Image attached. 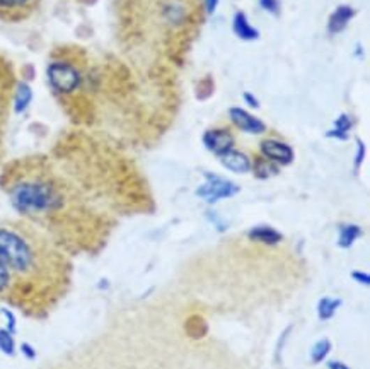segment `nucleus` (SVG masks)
Masks as SVG:
<instances>
[{
    "label": "nucleus",
    "instance_id": "obj_1",
    "mask_svg": "<svg viewBox=\"0 0 370 369\" xmlns=\"http://www.w3.org/2000/svg\"><path fill=\"white\" fill-rule=\"evenodd\" d=\"M10 203L19 214L41 215L60 209L64 197L52 182L22 180L10 188Z\"/></svg>",
    "mask_w": 370,
    "mask_h": 369
},
{
    "label": "nucleus",
    "instance_id": "obj_2",
    "mask_svg": "<svg viewBox=\"0 0 370 369\" xmlns=\"http://www.w3.org/2000/svg\"><path fill=\"white\" fill-rule=\"evenodd\" d=\"M0 260L13 275H28L36 268L38 253L24 234L17 229L0 226Z\"/></svg>",
    "mask_w": 370,
    "mask_h": 369
},
{
    "label": "nucleus",
    "instance_id": "obj_3",
    "mask_svg": "<svg viewBox=\"0 0 370 369\" xmlns=\"http://www.w3.org/2000/svg\"><path fill=\"white\" fill-rule=\"evenodd\" d=\"M46 75H48L50 86L59 94H72L79 89L80 80H82L75 65L65 60L52 62L46 68Z\"/></svg>",
    "mask_w": 370,
    "mask_h": 369
},
{
    "label": "nucleus",
    "instance_id": "obj_4",
    "mask_svg": "<svg viewBox=\"0 0 370 369\" xmlns=\"http://www.w3.org/2000/svg\"><path fill=\"white\" fill-rule=\"evenodd\" d=\"M205 178L207 182L196 190V195L208 203H215L222 198L234 197V195H237L239 190H241L234 182L221 178V176L214 175V173H212V175L210 173H205Z\"/></svg>",
    "mask_w": 370,
    "mask_h": 369
},
{
    "label": "nucleus",
    "instance_id": "obj_5",
    "mask_svg": "<svg viewBox=\"0 0 370 369\" xmlns=\"http://www.w3.org/2000/svg\"><path fill=\"white\" fill-rule=\"evenodd\" d=\"M261 156L267 157L268 161L275 163L276 166H288L294 163L295 152L287 142L275 140V138H267L260 144Z\"/></svg>",
    "mask_w": 370,
    "mask_h": 369
},
{
    "label": "nucleus",
    "instance_id": "obj_6",
    "mask_svg": "<svg viewBox=\"0 0 370 369\" xmlns=\"http://www.w3.org/2000/svg\"><path fill=\"white\" fill-rule=\"evenodd\" d=\"M203 145L214 156L221 157L223 154L232 151L236 145V137L232 136L229 129H210L203 133Z\"/></svg>",
    "mask_w": 370,
    "mask_h": 369
},
{
    "label": "nucleus",
    "instance_id": "obj_7",
    "mask_svg": "<svg viewBox=\"0 0 370 369\" xmlns=\"http://www.w3.org/2000/svg\"><path fill=\"white\" fill-rule=\"evenodd\" d=\"M229 118L239 130L249 133V136H261V133L267 132V125H265L260 118L253 117L251 113L242 110V108H237V106L230 108Z\"/></svg>",
    "mask_w": 370,
    "mask_h": 369
},
{
    "label": "nucleus",
    "instance_id": "obj_8",
    "mask_svg": "<svg viewBox=\"0 0 370 369\" xmlns=\"http://www.w3.org/2000/svg\"><path fill=\"white\" fill-rule=\"evenodd\" d=\"M219 159H221L223 168H227L232 173H237V175H244V173L251 171V159L244 152L236 151V149L223 154Z\"/></svg>",
    "mask_w": 370,
    "mask_h": 369
},
{
    "label": "nucleus",
    "instance_id": "obj_9",
    "mask_svg": "<svg viewBox=\"0 0 370 369\" xmlns=\"http://www.w3.org/2000/svg\"><path fill=\"white\" fill-rule=\"evenodd\" d=\"M248 238L251 241L267 246H276L283 240L280 231L272 228V226H256V228H251L248 231Z\"/></svg>",
    "mask_w": 370,
    "mask_h": 369
},
{
    "label": "nucleus",
    "instance_id": "obj_10",
    "mask_svg": "<svg viewBox=\"0 0 370 369\" xmlns=\"http://www.w3.org/2000/svg\"><path fill=\"white\" fill-rule=\"evenodd\" d=\"M353 15H355V10H353L352 7L340 6L333 14H331L330 21H327V31H330L331 34L341 33V31L348 26L350 19H352Z\"/></svg>",
    "mask_w": 370,
    "mask_h": 369
},
{
    "label": "nucleus",
    "instance_id": "obj_11",
    "mask_svg": "<svg viewBox=\"0 0 370 369\" xmlns=\"http://www.w3.org/2000/svg\"><path fill=\"white\" fill-rule=\"evenodd\" d=\"M232 28H234V33H236L241 40L251 41V40H258V38H260V31L249 24L248 17H246L244 13H237L236 15H234Z\"/></svg>",
    "mask_w": 370,
    "mask_h": 369
},
{
    "label": "nucleus",
    "instance_id": "obj_12",
    "mask_svg": "<svg viewBox=\"0 0 370 369\" xmlns=\"http://www.w3.org/2000/svg\"><path fill=\"white\" fill-rule=\"evenodd\" d=\"M251 171L254 173L258 180H268L272 176H276L280 173V166H276L275 163L268 161L267 157L256 156L251 163Z\"/></svg>",
    "mask_w": 370,
    "mask_h": 369
},
{
    "label": "nucleus",
    "instance_id": "obj_13",
    "mask_svg": "<svg viewBox=\"0 0 370 369\" xmlns=\"http://www.w3.org/2000/svg\"><path fill=\"white\" fill-rule=\"evenodd\" d=\"M343 305L341 298H331V296H325L318 301V306H316V311H318L319 320L327 321L336 314V311L340 310Z\"/></svg>",
    "mask_w": 370,
    "mask_h": 369
},
{
    "label": "nucleus",
    "instance_id": "obj_14",
    "mask_svg": "<svg viewBox=\"0 0 370 369\" xmlns=\"http://www.w3.org/2000/svg\"><path fill=\"white\" fill-rule=\"evenodd\" d=\"M364 234L360 226L357 224H345L340 228V233H338V246L343 249L352 248L353 243L358 240V238Z\"/></svg>",
    "mask_w": 370,
    "mask_h": 369
},
{
    "label": "nucleus",
    "instance_id": "obj_15",
    "mask_svg": "<svg viewBox=\"0 0 370 369\" xmlns=\"http://www.w3.org/2000/svg\"><path fill=\"white\" fill-rule=\"evenodd\" d=\"M33 101V91L26 82L17 84V89L14 94V111L15 113H24Z\"/></svg>",
    "mask_w": 370,
    "mask_h": 369
},
{
    "label": "nucleus",
    "instance_id": "obj_16",
    "mask_svg": "<svg viewBox=\"0 0 370 369\" xmlns=\"http://www.w3.org/2000/svg\"><path fill=\"white\" fill-rule=\"evenodd\" d=\"M331 349H333V344H331L330 338H319L318 342H314L311 349V363L321 364L330 356Z\"/></svg>",
    "mask_w": 370,
    "mask_h": 369
},
{
    "label": "nucleus",
    "instance_id": "obj_17",
    "mask_svg": "<svg viewBox=\"0 0 370 369\" xmlns=\"http://www.w3.org/2000/svg\"><path fill=\"white\" fill-rule=\"evenodd\" d=\"M350 129H352V120H350L348 115H341V117H338V120H334V129L331 132H327V137L346 140Z\"/></svg>",
    "mask_w": 370,
    "mask_h": 369
},
{
    "label": "nucleus",
    "instance_id": "obj_18",
    "mask_svg": "<svg viewBox=\"0 0 370 369\" xmlns=\"http://www.w3.org/2000/svg\"><path fill=\"white\" fill-rule=\"evenodd\" d=\"M0 352L9 357H13L15 354L14 333H10L9 330L6 328H0Z\"/></svg>",
    "mask_w": 370,
    "mask_h": 369
},
{
    "label": "nucleus",
    "instance_id": "obj_19",
    "mask_svg": "<svg viewBox=\"0 0 370 369\" xmlns=\"http://www.w3.org/2000/svg\"><path fill=\"white\" fill-rule=\"evenodd\" d=\"M33 0H0V10L6 13H21L28 9Z\"/></svg>",
    "mask_w": 370,
    "mask_h": 369
},
{
    "label": "nucleus",
    "instance_id": "obj_20",
    "mask_svg": "<svg viewBox=\"0 0 370 369\" xmlns=\"http://www.w3.org/2000/svg\"><path fill=\"white\" fill-rule=\"evenodd\" d=\"M0 313H2L3 320H6L3 328L9 330L10 333H15V330H17V318H15L14 311L9 310V308H0Z\"/></svg>",
    "mask_w": 370,
    "mask_h": 369
},
{
    "label": "nucleus",
    "instance_id": "obj_21",
    "mask_svg": "<svg viewBox=\"0 0 370 369\" xmlns=\"http://www.w3.org/2000/svg\"><path fill=\"white\" fill-rule=\"evenodd\" d=\"M13 282V274H10L9 268L3 265V261L0 260V292H6L10 287Z\"/></svg>",
    "mask_w": 370,
    "mask_h": 369
},
{
    "label": "nucleus",
    "instance_id": "obj_22",
    "mask_svg": "<svg viewBox=\"0 0 370 369\" xmlns=\"http://www.w3.org/2000/svg\"><path fill=\"white\" fill-rule=\"evenodd\" d=\"M19 351H21L22 356H24L28 361H34V359H36V357H38L36 349H34L33 345L29 344V342H22L21 347H19Z\"/></svg>",
    "mask_w": 370,
    "mask_h": 369
},
{
    "label": "nucleus",
    "instance_id": "obj_23",
    "mask_svg": "<svg viewBox=\"0 0 370 369\" xmlns=\"http://www.w3.org/2000/svg\"><path fill=\"white\" fill-rule=\"evenodd\" d=\"M352 279L355 280L357 284H360V286H364V287H369L370 286V275H369V272L352 270Z\"/></svg>",
    "mask_w": 370,
    "mask_h": 369
},
{
    "label": "nucleus",
    "instance_id": "obj_24",
    "mask_svg": "<svg viewBox=\"0 0 370 369\" xmlns=\"http://www.w3.org/2000/svg\"><path fill=\"white\" fill-rule=\"evenodd\" d=\"M260 3L265 10H268V13H272V14H276L280 9L279 0H260Z\"/></svg>",
    "mask_w": 370,
    "mask_h": 369
},
{
    "label": "nucleus",
    "instance_id": "obj_25",
    "mask_svg": "<svg viewBox=\"0 0 370 369\" xmlns=\"http://www.w3.org/2000/svg\"><path fill=\"white\" fill-rule=\"evenodd\" d=\"M364 157H365V145L362 140H357V156H355V169H358L362 166V163H364Z\"/></svg>",
    "mask_w": 370,
    "mask_h": 369
},
{
    "label": "nucleus",
    "instance_id": "obj_26",
    "mask_svg": "<svg viewBox=\"0 0 370 369\" xmlns=\"http://www.w3.org/2000/svg\"><path fill=\"white\" fill-rule=\"evenodd\" d=\"M244 99L248 105H251L253 108H260V101H258L254 96H251V92H244Z\"/></svg>",
    "mask_w": 370,
    "mask_h": 369
},
{
    "label": "nucleus",
    "instance_id": "obj_27",
    "mask_svg": "<svg viewBox=\"0 0 370 369\" xmlns=\"http://www.w3.org/2000/svg\"><path fill=\"white\" fill-rule=\"evenodd\" d=\"M327 369H350L346 366L345 363H341V361H330L327 363Z\"/></svg>",
    "mask_w": 370,
    "mask_h": 369
},
{
    "label": "nucleus",
    "instance_id": "obj_28",
    "mask_svg": "<svg viewBox=\"0 0 370 369\" xmlns=\"http://www.w3.org/2000/svg\"><path fill=\"white\" fill-rule=\"evenodd\" d=\"M217 3H219V0H205L207 13L208 14H214L215 9H217Z\"/></svg>",
    "mask_w": 370,
    "mask_h": 369
}]
</instances>
